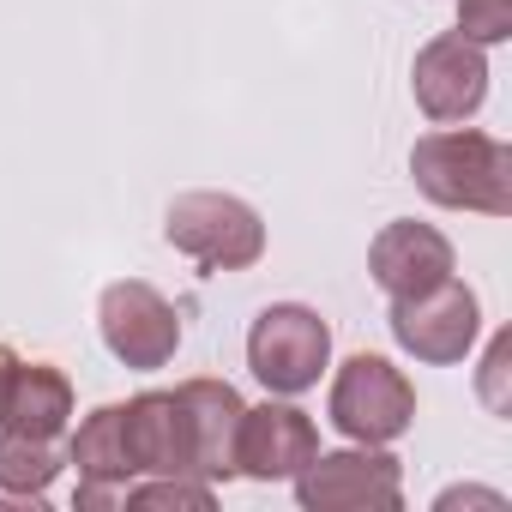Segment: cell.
<instances>
[{"label":"cell","instance_id":"6da1fadb","mask_svg":"<svg viewBox=\"0 0 512 512\" xmlns=\"http://www.w3.org/2000/svg\"><path fill=\"white\" fill-rule=\"evenodd\" d=\"M410 175L446 211H482V217L512 211V151L488 133H428V139H416Z\"/></svg>","mask_w":512,"mask_h":512},{"label":"cell","instance_id":"7a4b0ae2","mask_svg":"<svg viewBox=\"0 0 512 512\" xmlns=\"http://www.w3.org/2000/svg\"><path fill=\"white\" fill-rule=\"evenodd\" d=\"M169 247H181L205 272H247L266 253V223L235 193H181L163 223Z\"/></svg>","mask_w":512,"mask_h":512},{"label":"cell","instance_id":"3957f363","mask_svg":"<svg viewBox=\"0 0 512 512\" xmlns=\"http://www.w3.org/2000/svg\"><path fill=\"white\" fill-rule=\"evenodd\" d=\"M416 422V386L386 356H350L332 380V428L356 446H386Z\"/></svg>","mask_w":512,"mask_h":512},{"label":"cell","instance_id":"277c9868","mask_svg":"<svg viewBox=\"0 0 512 512\" xmlns=\"http://www.w3.org/2000/svg\"><path fill=\"white\" fill-rule=\"evenodd\" d=\"M326 356H332V326L314 308H302V302L266 308L260 320H253V332H247V368L260 374L278 398L308 392L320 380Z\"/></svg>","mask_w":512,"mask_h":512},{"label":"cell","instance_id":"5b68a950","mask_svg":"<svg viewBox=\"0 0 512 512\" xmlns=\"http://www.w3.org/2000/svg\"><path fill=\"white\" fill-rule=\"evenodd\" d=\"M296 500L308 512H398L404 506V482H398V458L386 452H314L296 470Z\"/></svg>","mask_w":512,"mask_h":512},{"label":"cell","instance_id":"8992f818","mask_svg":"<svg viewBox=\"0 0 512 512\" xmlns=\"http://www.w3.org/2000/svg\"><path fill=\"white\" fill-rule=\"evenodd\" d=\"M97 320H103L109 356L127 362V368H169V356H175V344H181V314H175L151 284H139V278L109 284Z\"/></svg>","mask_w":512,"mask_h":512},{"label":"cell","instance_id":"52a82bcc","mask_svg":"<svg viewBox=\"0 0 512 512\" xmlns=\"http://www.w3.org/2000/svg\"><path fill=\"white\" fill-rule=\"evenodd\" d=\"M476 326H482V314H476V296L458 284V278H446V284H434V290H422V296H404V302H392V338L416 356V362H464L470 356V344H476Z\"/></svg>","mask_w":512,"mask_h":512},{"label":"cell","instance_id":"ba28073f","mask_svg":"<svg viewBox=\"0 0 512 512\" xmlns=\"http://www.w3.org/2000/svg\"><path fill=\"white\" fill-rule=\"evenodd\" d=\"M410 91H416V109L440 127L452 121H470L488 97V61H482V43H470L464 31H446L434 37L416 67H410Z\"/></svg>","mask_w":512,"mask_h":512},{"label":"cell","instance_id":"9c48e42d","mask_svg":"<svg viewBox=\"0 0 512 512\" xmlns=\"http://www.w3.org/2000/svg\"><path fill=\"white\" fill-rule=\"evenodd\" d=\"M127 452L139 476H193L199 482V452H193V422L181 392H139L121 404Z\"/></svg>","mask_w":512,"mask_h":512},{"label":"cell","instance_id":"30bf717a","mask_svg":"<svg viewBox=\"0 0 512 512\" xmlns=\"http://www.w3.org/2000/svg\"><path fill=\"white\" fill-rule=\"evenodd\" d=\"M314 452H320V434H314V422H308L296 404H260V410H241L235 476H253V482H290Z\"/></svg>","mask_w":512,"mask_h":512},{"label":"cell","instance_id":"8fae6325","mask_svg":"<svg viewBox=\"0 0 512 512\" xmlns=\"http://www.w3.org/2000/svg\"><path fill=\"white\" fill-rule=\"evenodd\" d=\"M368 272L392 302L422 296V290L452 278V241L428 223H386L368 247Z\"/></svg>","mask_w":512,"mask_h":512},{"label":"cell","instance_id":"7c38bea8","mask_svg":"<svg viewBox=\"0 0 512 512\" xmlns=\"http://www.w3.org/2000/svg\"><path fill=\"white\" fill-rule=\"evenodd\" d=\"M193 422V452H199V482L235 476V434H241V392L229 380H187L175 386Z\"/></svg>","mask_w":512,"mask_h":512},{"label":"cell","instance_id":"4fadbf2b","mask_svg":"<svg viewBox=\"0 0 512 512\" xmlns=\"http://www.w3.org/2000/svg\"><path fill=\"white\" fill-rule=\"evenodd\" d=\"M67 422H73V386H67V374L49 368V362H19L0 428L31 434V440H61Z\"/></svg>","mask_w":512,"mask_h":512},{"label":"cell","instance_id":"5bb4252c","mask_svg":"<svg viewBox=\"0 0 512 512\" xmlns=\"http://www.w3.org/2000/svg\"><path fill=\"white\" fill-rule=\"evenodd\" d=\"M55 470H61V452H55V440H31V434H0V488H7L13 500H25L31 512L43 506V488L55 482Z\"/></svg>","mask_w":512,"mask_h":512},{"label":"cell","instance_id":"9a60e30c","mask_svg":"<svg viewBox=\"0 0 512 512\" xmlns=\"http://www.w3.org/2000/svg\"><path fill=\"white\" fill-rule=\"evenodd\" d=\"M121 506H187V512H211V488L193 482V476H163V482L127 488Z\"/></svg>","mask_w":512,"mask_h":512},{"label":"cell","instance_id":"2e32d148","mask_svg":"<svg viewBox=\"0 0 512 512\" xmlns=\"http://www.w3.org/2000/svg\"><path fill=\"white\" fill-rule=\"evenodd\" d=\"M458 31L470 43H506L512 37V0H458Z\"/></svg>","mask_w":512,"mask_h":512},{"label":"cell","instance_id":"e0dca14e","mask_svg":"<svg viewBox=\"0 0 512 512\" xmlns=\"http://www.w3.org/2000/svg\"><path fill=\"white\" fill-rule=\"evenodd\" d=\"M506 356H512V338L500 332V338H494V350H488V380H482V392H488V404H494V410H506V398H500V374H506Z\"/></svg>","mask_w":512,"mask_h":512},{"label":"cell","instance_id":"ac0fdd59","mask_svg":"<svg viewBox=\"0 0 512 512\" xmlns=\"http://www.w3.org/2000/svg\"><path fill=\"white\" fill-rule=\"evenodd\" d=\"M13 374H19V350L0 344V416H7V392H13Z\"/></svg>","mask_w":512,"mask_h":512}]
</instances>
